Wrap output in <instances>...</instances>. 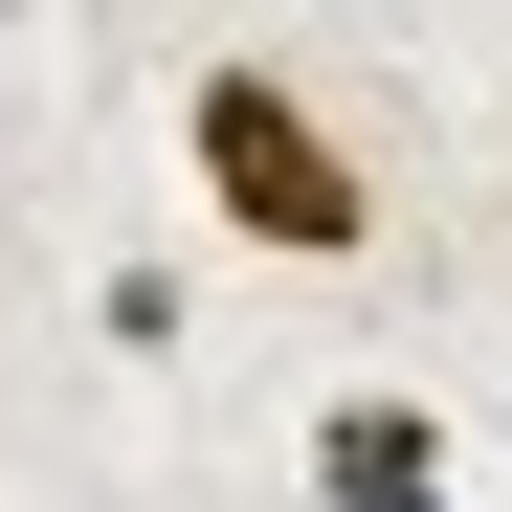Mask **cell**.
<instances>
[{
	"label": "cell",
	"mask_w": 512,
	"mask_h": 512,
	"mask_svg": "<svg viewBox=\"0 0 512 512\" xmlns=\"http://www.w3.org/2000/svg\"><path fill=\"white\" fill-rule=\"evenodd\" d=\"M312 512H446V423L423 401H312Z\"/></svg>",
	"instance_id": "7a4b0ae2"
},
{
	"label": "cell",
	"mask_w": 512,
	"mask_h": 512,
	"mask_svg": "<svg viewBox=\"0 0 512 512\" xmlns=\"http://www.w3.org/2000/svg\"><path fill=\"white\" fill-rule=\"evenodd\" d=\"M179 179H201V223L245 245V268H379V156H357V112L312 90V67H268V45H223L201 90H179Z\"/></svg>",
	"instance_id": "6da1fadb"
}]
</instances>
